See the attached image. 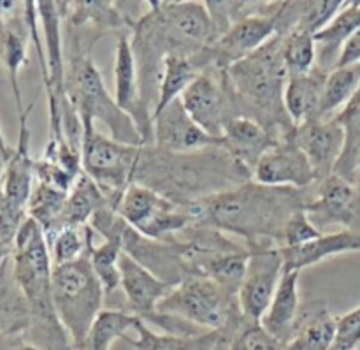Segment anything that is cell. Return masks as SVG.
<instances>
[{
  "label": "cell",
  "mask_w": 360,
  "mask_h": 350,
  "mask_svg": "<svg viewBox=\"0 0 360 350\" xmlns=\"http://www.w3.org/2000/svg\"><path fill=\"white\" fill-rule=\"evenodd\" d=\"M9 155L4 154L2 150H0V185H2L4 182V176H6V168H7V162H9Z\"/></svg>",
  "instance_id": "obj_46"
},
{
  "label": "cell",
  "mask_w": 360,
  "mask_h": 350,
  "mask_svg": "<svg viewBox=\"0 0 360 350\" xmlns=\"http://www.w3.org/2000/svg\"><path fill=\"white\" fill-rule=\"evenodd\" d=\"M336 120L343 125V129L360 125V87L355 92L354 97L350 99V102L338 113Z\"/></svg>",
  "instance_id": "obj_42"
},
{
  "label": "cell",
  "mask_w": 360,
  "mask_h": 350,
  "mask_svg": "<svg viewBox=\"0 0 360 350\" xmlns=\"http://www.w3.org/2000/svg\"><path fill=\"white\" fill-rule=\"evenodd\" d=\"M179 101L197 125L220 139L225 125L236 116H241L227 73L214 65L204 69Z\"/></svg>",
  "instance_id": "obj_10"
},
{
  "label": "cell",
  "mask_w": 360,
  "mask_h": 350,
  "mask_svg": "<svg viewBox=\"0 0 360 350\" xmlns=\"http://www.w3.org/2000/svg\"><path fill=\"white\" fill-rule=\"evenodd\" d=\"M348 252H360V229H341L334 232H323L320 238L301 249H281L285 270L302 271L333 256Z\"/></svg>",
  "instance_id": "obj_22"
},
{
  "label": "cell",
  "mask_w": 360,
  "mask_h": 350,
  "mask_svg": "<svg viewBox=\"0 0 360 350\" xmlns=\"http://www.w3.org/2000/svg\"><path fill=\"white\" fill-rule=\"evenodd\" d=\"M141 146H129L104 136L94 123L83 125V173L102 189L116 210L123 192L134 183Z\"/></svg>",
  "instance_id": "obj_8"
},
{
  "label": "cell",
  "mask_w": 360,
  "mask_h": 350,
  "mask_svg": "<svg viewBox=\"0 0 360 350\" xmlns=\"http://www.w3.org/2000/svg\"><path fill=\"white\" fill-rule=\"evenodd\" d=\"M137 320L139 317L132 315L127 310H102L81 350H111L116 340L129 337L127 333L136 327Z\"/></svg>",
  "instance_id": "obj_33"
},
{
  "label": "cell",
  "mask_w": 360,
  "mask_h": 350,
  "mask_svg": "<svg viewBox=\"0 0 360 350\" xmlns=\"http://www.w3.org/2000/svg\"><path fill=\"white\" fill-rule=\"evenodd\" d=\"M151 146L171 154H193L206 148L221 146V139L197 125L178 99L153 116Z\"/></svg>",
  "instance_id": "obj_15"
},
{
  "label": "cell",
  "mask_w": 360,
  "mask_h": 350,
  "mask_svg": "<svg viewBox=\"0 0 360 350\" xmlns=\"http://www.w3.org/2000/svg\"><path fill=\"white\" fill-rule=\"evenodd\" d=\"M334 175L350 183L360 194V125L345 129V146L336 162Z\"/></svg>",
  "instance_id": "obj_39"
},
{
  "label": "cell",
  "mask_w": 360,
  "mask_h": 350,
  "mask_svg": "<svg viewBox=\"0 0 360 350\" xmlns=\"http://www.w3.org/2000/svg\"><path fill=\"white\" fill-rule=\"evenodd\" d=\"M11 254H13V246L0 242V266H2L7 259H11Z\"/></svg>",
  "instance_id": "obj_45"
},
{
  "label": "cell",
  "mask_w": 360,
  "mask_h": 350,
  "mask_svg": "<svg viewBox=\"0 0 360 350\" xmlns=\"http://www.w3.org/2000/svg\"><path fill=\"white\" fill-rule=\"evenodd\" d=\"M252 180V173L231 157L224 146L193 154H171L141 146L134 183L162 194L179 206L217 196Z\"/></svg>",
  "instance_id": "obj_2"
},
{
  "label": "cell",
  "mask_w": 360,
  "mask_h": 350,
  "mask_svg": "<svg viewBox=\"0 0 360 350\" xmlns=\"http://www.w3.org/2000/svg\"><path fill=\"white\" fill-rule=\"evenodd\" d=\"M239 115L266 127L278 141L292 136L283 95L288 73L283 62V39L276 35L255 53L225 69Z\"/></svg>",
  "instance_id": "obj_3"
},
{
  "label": "cell",
  "mask_w": 360,
  "mask_h": 350,
  "mask_svg": "<svg viewBox=\"0 0 360 350\" xmlns=\"http://www.w3.org/2000/svg\"><path fill=\"white\" fill-rule=\"evenodd\" d=\"M323 232L316 227L308 217L306 210H299L290 217L287 222L283 231V238H281V249H301V246L308 245V243L315 242L320 238Z\"/></svg>",
  "instance_id": "obj_40"
},
{
  "label": "cell",
  "mask_w": 360,
  "mask_h": 350,
  "mask_svg": "<svg viewBox=\"0 0 360 350\" xmlns=\"http://www.w3.org/2000/svg\"><path fill=\"white\" fill-rule=\"evenodd\" d=\"M316 192H311L306 213L313 224L322 231L329 225H345V229L354 227L357 218V203L360 194L350 183L338 178L336 175L316 183Z\"/></svg>",
  "instance_id": "obj_17"
},
{
  "label": "cell",
  "mask_w": 360,
  "mask_h": 350,
  "mask_svg": "<svg viewBox=\"0 0 360 350\" xmlns=\"http://www.w3.org/2000/svg\"><path fill=\"white\" fill-rule=\"evenodd\" d=\"M157 313L181 319L202 331H224L243 323L238 298L200 275L172 287L158 303Z\"/></svg>",
  "instance_id": "obj_7"
},
{
  "label": "cell",
  "mask_w": 360,
  "mask_h": 350,
  "mask_svg": "<svg viewBox=\"0 0 360 350\" xmlns=\"http://www.w3.org/2000/svg\"><path fill=\"white\" fill-rule=\"evenodd\" d=\"M137 337H125L123 342L136 350H214L220 344L224 331H207L197 337H174V335L157 333L144 320H137L134 327Z\"/></svg>",
  "instance_id": "obj_27"
},
{
  "label": "cell",
  "mask_w": 360,
  "mask_h": 350,
  "mask_svg": "<svg viewBox=\"0 0 360 350\" xmlns=\"http://www.w3.org/2000/svg\"><path fill=\"white\" fill-rule=\"evenodd\" d=\"M0 58L6 65L7 74H9V83L18 116L25 115L28 108H25L23 97H21L20 70L27 63V42H25L21 32L6 23V18H0Z\"/></svg>",
  "instance_id": "obj_31"
},
{
  "label": "cell",
  "mask_w": 360,
  "mask_h": 350,
  "mask_svg": "<svg viewBox=\"0 0 360 350\" xmlns=\"http://www.w3.org/2000/svg\"><path fill=\"white\" fill-rule=\"evenodd\" d=\"M202 67L197 62V58L181 55H171L164 60L162 67L160 85H158V99L157 108H155L153 116L160 113L162 109L167 108L169 104L181 99L186 88L199 77L202 73Z\"/></svg>",
  "instance_id": "obj_29"
},
{
  "label": "cell",
  "mask_w": 360,
  "mask_h": 350,
  "mask_svg": "<svg viewBox=\"0 0 360 350\" xmlns=\"http://www.w3.org/2000/svg\"><path fill=\"white\" fill-rule=\"evenodd\" d=\"M252 180L262 185L297 190H308L319 183L308 157L292 136L278 141L262 155L253 169Z\"/></svg>",
  "instance_id": "obj_13"
},
{
  "label": "cell",
  "mask_w": 360,
  "mask_h": 350,
  "mask_svg": "<svg viewBox=\"0 0 360 350\" xmlns=\"http://www.w3.org/2000/svg\"><path fill=\"white\" fill-rule=\"evenodd\" d=\"M299 278H301V271H283V277H281L280 285H278L276 294H274L266 315L260 320L264 330H267L274 338H278L281 345L290 337L295 320L299 317V312H301Z\"/></svg>",
  "instance_id": "obj_25"
},
{
  "label": "cell",
  "mask_w": 360,
  "mask_h": 350,
  "mask_svg": "<svg viewBox=\"0 0 360 350\" xmlns=\"http://www.w3.org/2000/svg\"><path fill=\"white\" fill-rule=\"evenodd\" d=\"M285 271L283 254L280 246L252 250L245 280L238 292L241 315L250 323H260L278 291Z\"/></svg>",
  "instance_id": "obj_12"
},
{
  "label": "cell",
  "mask_w": 360,
  "mask_h": 350,
  "mask_svg": "<svg viewBox=\"0 0 360 350\" xmlns=\"http://www.w3.org/2000/svg\"><path fill=\"white\" fill-rule=\"evenodd\" d=\"M360 28V2H345L340 13L315 35L316 67L330 73L338 67L348 39Z\"/></svg>",
  "instance_id": "obj_23"
},
{
  "label": "cell",
  "mask_w": 360,
  "mask_h": 350,
  "mask_svg": "<svg viewBox=\"0 0 360 350\" xmlns=\"http://www.w3.org/2000/svg\"><path fill=\"white\" fill-rule=\"evenodd\" d=\"M122 291L127 298V312L146 320L157 312V306L172 287L155 277L150 270L141 266L129 254L123 252L120 259Z\"/></svg>",
  "instance_id": "obj_18"
},
{
  "label": "cell",
  "mask_w": 360,
  "mask_h": 350,
  "mask_svg": "<svg viewBox=\"0 0 360 350\" xmlns=\"http://www.w3.org/2000/svg\"><path fill=\"white\" fill-rule=\"evenodd\" d=\"M281 342L260 323L243 319L241 324L224 330L220 344L214 350H281Z\"/></svg>",
  "instance_id": "obj_37"
},
{
  "label": "cell",
  "mask_w": 360,
  "mask_h": 350,
  "mask_svg": "<svg viewBox=\"0 0 360 350\" xmlns=\"http://www.w3.org/2000/svg\"><path fill=\"white\" fill-rule=\"evenodd\" d=\"M278 4H266L262 11L236 21L207 49L210 65L229 69L232 63L246 58L278 35Z\"/></svg>",
  "instance_id": "obj_11"
},
{
  "label": "cell",
  "mask_w": 360,
  "mask_h": 350,
  "mask_svg": "<svg viewBox=\"0 0 360 350\" xmlns=\"http://www.w3.org/2000/svg\"><path fill=\"white\" fill-rule=\"evenodd\" d=\"M84 42L72 35L67 56V95L79 115L81 123H104L115 141L129 146H146L139 129L125 111L118 108L115 97L105 88L97 65L91 60Z\"/></svg>",
  "instance_id": "obj_4"
},
{
  "label": "cell",
  "mask_w": 360,
  "mask_h": 350,
  "mask_svg": "<svg viewBox=\"0 0 360 350\" xmlns=\"http://www.w3.org/2000/svg\"><path fill=\"white\" fill-rule=\"evenodd\" d=\"M123 246L116 238L104 239L101 245H94L90 250V264L95 277L101 282L104 294H115L122 289V273H120V259H122Z\"/></svg>",
  "instance_id": "obj_36"
},
{
  "label": "cell",
  "mask_w": 360,
  "mask_h": 350,
  "mask_svg": "<svg viewBox=\"0 0 360 350\" xmlns=\"http://www.w3.org/2000/svg\"><path fill=\"white\" fill-rule=\"evenodd\" d=\"M67 196H69V192L42 185V183H35L34 190H32V196L27 204V213L32 220L41 225L46 239L60 231Z\"/></svg>",
  "instance_id": "obj_32"
},
{
  "label": "cell",
  "mask_w": 360,
  "mask_h": 350,
  "mask_svg": "<svg viewBox=\"0 0 360 350\" xmlns=\"http://www.w3.org/2000/svg\"><path fill=\"white\" fill-rule=\"evenodd\" d=\"M0 150L4 151V154L6 155H13V148L9 146V144H7V141H6V137H4V134H2V130H0Z\"/></svg>",
  "instance_id": "obj_47"
},
{
  "label": "cell",
  "mask_w": 360,
  "mask_h": 350,
  "mask_svg": "<svg viewBox=\"0 0 360 350\" xmlns=\"http://www.w3.org/2000/svg\"><path fill=\"white\" fill-rule=\"evenodd\" d=\"M94 229L76 227V225H65L58 232L48 238L49 252L55 266L76 263L90 254L94 246Z\"/></svg>",
  "instance_id": "obj_35"
},
{
  "label": "cell",
  "mask_w": 360,
  "mask_h": 350,
  "mask_svg": "<svg viewBox=\"0 0 360 350\" xmlns=\"http://www.w3.org/2000/svg\"><path fill=\"white\" fill-rule=\"evenodd\" d=\"M326 70L315 69L308 74L288 76L285 85V109L295 127L319 118L320 102L327 80Z\"/></svg>",
  "instance_id": "obj_24"
},
{
  "label": "cell",
  "mask_w": 360,
  "mask_h": 350,
  "mask_svg": "<svg viewBox=\"0 0 360 350\" xmlns=\"http://www.w3.org/2000/svg\"><path fill=\"white\" fill-rule=\"evenodd\" d=\"M28 218L27 208L14 203L0 185V242L13 246L21 225Z\"/></svg>",
  "instance_id": "obj_41"
},
{
  "label": "cell",
  "mask_w": 360,
  "mask_h": 350,
  "mask_svg": "<svg viewBox=\"0 0 360 350\" xmlns=\"http://www.w3.org/2000/svg\"><path fill=\"white\" fill-rule=\"evenodd\" d=\"M30 326V308L14 280L11 259H7L0 266V333L27 335Z\"/></svg>",
  "instance_id": "obj_26"
},
{
  "label": "cell",
  "mask_w": 360,
  "mask_h": 350,
  "mask_svg": "<svg viewBox=\"0 0 360 350\" xmlns=\"http://www.w3.org/2000/svg\"><path fill=\"white\" fill-rule=\"evenodd\" d=\"M115 101L122 111L134 120L146 146L153 143V115L146 108L141 92L139 74L134 58L130 39L125 34L118 35L115 55Z\"/></svg>",
  "instance_id": "obj_14"
},
{
  "label": "cell",
  "mask_w": 360,
  "mask_h": 350,
  "mask_svg": "<svg viewBox=\"0 0 360 350\" xmlns=\"http://www.w3.org/2000/svg\"><path fill=\"white\" fill-rule=\"evenodd\" d=\"M278 139L266 129L248 116H236L225 125L221 134V146L234 161L245 165L253 175L257 162Z\"/></svg>",
  "instance_id": "obj_19"
},
{
  "label": "cell",
  "mask_w": 360,
  "mask_h": 350,
  "mask_svg": "<svg viewBox=\"0 0 360 350\" xmlns=\"http://www.w3.org/2000/svg\"><path fill=\"white\" fill-rule=\"evenodd\" d=\"M104 289L95 277L90 254L76 263L53 268V305L74 350H81L102 312Z\"/></svg>",
  "instance_id": "obj_6"
},
{
  "label": "cell",
  "mask_w": 360,
  "mask_h": 350,
  "mask_svg": "<svg viewBox=\"0 0 360 350\" xmlns=\"http://www.w3.org/2000/svg\"><path fill=\"white\" fill-rule=\"evenodd\" d=\"M105 206H112V204L109 203L101 187L83 173L67 196L60 229L65 227V225L86 227V225H90L94 215Z\"/></svg>",
  "instance_id": "obj_28"
},
{
  "label": "cell",
  "mask_w": 360,
  "mask_h": 350,
  "mask_svg": "<svg viewBox=\"0 0 360 350\" xmlns=\"http://www.w3.org/2000/svg\"><path fill=\"white\" fill-rule=\"evenodd\" d=\"M355 350H360V347H359V349H355Z\"/></svg>",
  "instance_id": "obj_48"
},
{
  "label": "cell",
  "mask_w": 360,
  "mask_h": 350,
  "mask_svg": "<svg viewBox=\"0 0 360 350\" xmlns=\"http://www.w3.org/2000/svg\"><path fill=\"white\" fill-rule=\"evenodd\" d=\"M116 213L134 231L160 242L178 238L181 232L192 227V215L188 208L179 206L139 183H132L123 192L116 206Z\"/></svg>",
  "instance_id": "obj_9"
},
{
  "label": "cell",
  "mask_w": 360,
  "mask_h": 350,
  "mask_svg": "<svg viewBox=\"0 0 360 350\" xmlns=\"http://www.w3.org/2000/svg\"><path fill=\"white\" fill-rule=\"evenodd\" d=\"M283 39V62L288 76L308 74L316 67L315 35L306 30H290Z\"/></svg>",
  "instance_id": "obj_38"
},
{
  "label": "cell",
  "mask_w": 360,
  "mask_h": 350,
  "mask_svg": "<svg viewBox=\"0 0 360 350\" xmlns=\"http://www.w3.org/2000/svg\"><path fill=\"white\" fill-rule=\"evenodd\" d=\"M34 104L28 106L27 113L18 116L20 122V134L18 143L13 148L9 162L6 168L2 189L14 203L27 208L32 190L35 187V161L30 157V130H28V115H30Z\"/></svg>",
  "instance_id": "obj_21"
},
{
  "label": "cell",
  "mask_w": 360,
  "mask_h": 350,
  "mask_svg": "<svg viewBox=\"0 0 360 350\" xmlns=\"http://www.w3.org/2000/svg\"><path fill=\"white\" fill-rule=\"evenodd\" d=\"M65 13L69 14V23L72 28L90 27L95 30H109V28H122L132 23L111 2L65 4Z\"/></svg>",
  "instance_id": "obj_34"
},
{
  "label": "cell",
  "mask_w": 360,
  "mask_h": 350,
  "mask_svg": "<svg viewBox=\"0 0 360 350\" xmlns=\"http://www.w3.org/2000/svg\"><path fill=\"white\" fill-rule=\"evenodd\" d=\"M292 137L308 157L316 182L334 175V168L345 146V129L336 116L302 123L295 127Z\"/></svg>",
  "instance_id": "obj_16"
},
{
  "label": "cell",
  "mask_w": 360,
  "mask_h": 350,
  "mask_svg": "<svg viewBox=\"0 0 360 350\" xmlns=\"http://www.w3.org/2000/svg\"><path fill=\"white\" fill-rule=\"evenodd\" d=\"M13 277L23 292L32 313L28 331L60 330L62 323L53 305V264L48 239L41 225L30 217L18 232L11 254Z\"/></svg>",
  "instance_id": "obj_5"
},
{
  "label": "cell",
  "mask_w": 360,
  "mask_h": 350,
  "mask_svg": "<svg viewBox=\"0 0 360 350\" xmlns=\"http://www.w3.org/2000/svg\"><path fill=\"white\" fill-rule=\"evenodd\" d=\"M0 350H39L27 335L0 333Z\"/></svg>",
  "instance_id": "obj_44"
},
{
  "label": "cell",
  "mask_w": 360,
  "mask_h": 350,
  "mask_svg": "<svg viewBox=\"0 0 360 350\" xmlns=\"http://www.w3.org/2000/svg\"><path fill=\"white\" fill-rule=\"evenodd\" d=\"M355 63H360V28L348 39L347 44H345L338 67L355 65Z\"/></svg>",
  "instance_id": "obj_43"
},
{
  "label": "cell",
  "mask_w": 360,
  "mask_h": 350,
  "mask_svg": "<svg viewBox=\"0 0 360 350\" xmlns=\"http://www.w3.org/2000/svg\"><path fill=\"white\" fill-rule=\"evenodd\" d=\"M309 190L269 187L253 180L190 204L192 225L238 236L250 250L280 246L287 222L306 210Z\"/></svg>",
  "instance_id": "obj_1"
},
{
  "label": "cell",
  "mask_w": 360,
  "mask_h": 350,
  "mask_svg": "<svg viewBox=\"0 0 360 350\" xmlns=\"http://www.w3.org/2000/svg\"><path fill=\"white\" fill-rule=\"evenodd\" d=\"M338 319L323 303L301 306L290 337L281 350H333L338 337Z\"/></svg>",
  "instance_id": "obj_20"
},
{
  "label": "cell",
  "mask_w": 360,
  "mask_h": 350,
  "mask_svg": "<svg viewBox=\"0 0 360 350\" xmlns=\"http://www.w3.org/2000/svg\"><path fill=\"white\" fill-rule=\"evenodd\" d=\"M360 87V63L347 67H336L327 74L320 102L319 118H334L350 102Z\"/></svg>",
  "instance_id": "obj_30"
}]
</instances>
